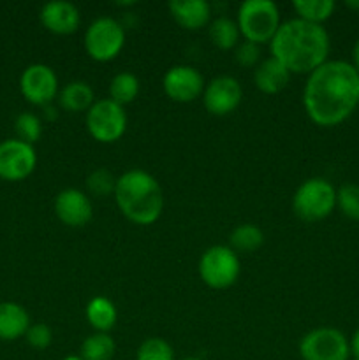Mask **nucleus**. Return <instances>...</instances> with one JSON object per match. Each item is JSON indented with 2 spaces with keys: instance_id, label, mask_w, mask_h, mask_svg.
Masks as SVG:
<instances>
[{
  "instance_id": "412c9836",
  "label": "nucleus",
  "mask_w": 359,
  "mask_h": 360,
  "mask_svg": "<svg viewBox=\"0 0 359 360\" xmlns=\"http://www.w3.org/2000/svg\"><path fill=\"white\" fill-rule=\"evenodd\" d=\"M210 39L218 49H234L239 44V28L234 20L227 16L215 18L210 23Z\"/></svg>"
},
{
  "instance_id": "5701e85b",
  "label": "nucleus",
  "mask_w": 359,
  "mask_h": 360,
  "mask_svg": "<svg viewBox=\"0 0 359 360\" xmlns=\"http://www.w3.org/2000/svg\"><path fill=\"white\" fill-rule=\"evenodd\" d=\"M292 7L298 13L299 20L322 25L324 21L333 16L336 4L333 0H294Z\"/></svg>"
},
{
  "instance_id": "a878e982",
  "label": "nucleus",
  "mask_w": 359,
  "mask_h": 360,
  "mask_svg": "<svg viewBox=\"0 0 359 360\" xmlns=\"http://www.w3.org/2000/svg\"><path fill=\"white\" fill-rule=\"evenodd\" d=\"M136 360H175V352L162 338H148L137 348Z\"/></svg>"
},
{
  "instance_id": "c85d7f7f",
  "label": "nucleus",
  "mask_w": 359,
  "mask_h": 360,
  "mask_svg": "<svg viewBox=\"0 0 359 360\" xmlns=\"http://www.w3.org/2000/svg\"><path fill=\"white\" fill-rule=\"evenodd\" d=\"M336 206L351 220H359V185L345 183L336 190Z\"/></svg>"
},
{
  "instance_id": "6ab92c4d",
  "label": "nucleus",
  "mask_w": 359,
  "mask_h": 360,
  "mask_svg": "<svg viewBox=\"0 0 359 360\" xmlns=\"http://www.w3.org/2000/svg\"><path fill=\"white\" fill-rule=\"evenodd\" d=\"M60 108L69 112L88 111L94 105V88L87 81H70L58 91Z\"/></svg>"
},
{
  "instance_id": "e433bc0d",
  "label": "nucleus",
  "mask_w": 359,
  "mask_h": 360,
  "mask_svg": "<svg viewBox=\"0 0 359 360\" xmlns=\"http://www.w3.org/2000/svg\"><path fill=\"white\" fill-rule=\"evenodd\" d=\"M182 360H203V359H199V357H185V359H182Z\"/></svg>"
},
{
  "instance_id": "c756f323",
  "label": "nucleus",
  "mask_w": 359,
  "mask_h": 360,
  "mask_svg": "<svg viewBox=\"0 0 359 360\" xmlns=\"http://www.w3.org/2000/svg\"><path fill=\"white\" fill-rule=\"evenodd\" d=\"M234 60L241 67H253L260 63V46L256 42L243 41L234 48Z\"/></svg>"
},
{
  "instance_id": "f03ea898",
  "label": "nucleus",
  "mask_w": 359,
  "mask_h": 360,
  "mask_svg": "<svg viewBox=\"0 0 359 360\" xmlns=\"http://www.w3.org/2000/svg\"><path fill=\"white\" fill-rule=\"evenodd\" d=\"M270 49L291 74H312L327 62L329 34L322 25L294 18L280 23Z\"/></svg>"
},
{
  "instance_id": "ddd939ff",
  "label": "nucleus",
  "mask_w": 359,
  "mask_h": 360,
  "mask_svg": "<svg viewBox=\"0 0 359 360\" xmlns=\"http://www.w3.org/2000/svg\"><path fill=\"white\" fill-rule=\"evenodd\" d=\"M243 98L241 84L232 76H218L204 86L203 104L208 112L225 116L234 111Z\"/></svg>"
},
{
  "instance_id": "1a4fd4ad",
  "label": "nucleus",
  "mask_w": 359,
  "mask_h": 360,
  "mask_svg": "<svg viewBox=\"0 0 359 360\" xmlns=\"http://www.w3.org/2000/svg\"><path fill=\"white\" fill-rule=\"evenodd\" d=\"M299 355L303 360H348L351 345L341 330L319 327L303 336Z\"/></svg>"
},
{
  "instance_id": "473e14b6",
  "label": "nucleus",
  "mask_w": 359,
  "mask_h": 360,
  "mask_svg": "<svg viewBox=\"0 0 359 360\" xmlns=\"http://www.w3.org/2000/svg\"><path fill=\"white\" fill-rule=\"evenodd\" d=\"M352 65H354V69L359 72V39L355 41L354 49H352Z\"/></svg>"
},
{
  "instance_id": "bb28decb",
  "label": "nucleus",
  "mask_w": 359,
  "mask_h": 360,
  "mask_svg": "<svg viewBox=\"0 0 359 360\" xmlns=\"http://www.w3.org/2000/svg\"><path fill=\"white\" fill-rule=\"evenodd\" d=\"M14 129H16L18 139L32 144V146L41 139L42 123L41 118L34 115V112H21V115H18L16 122H14Z\"/></svg>"
},
{
  "instance_id": "20e7f679",
  "label": "nucleus",
  "mask_w": 359,
  "mask_h": 360,
  "mask_svg": "<svg viewBox=\"0 0 359 360\" xmlns=\"http://www.w3.org/2000/svg\"><path fill=\"white\" fill-rule=\"evenodd\" d=\"M238 28L245 41L271 42L280 27V11L271 0H245L238 9Z\"/></svg>"
},
{
  "instance_id": "2f4dec72",
  "label": "nucleus",
  "mask_w": 359,
  "mask_h": 360,
  "mask_svg": "<svg viewBox=\"0 0 359 360\" xmlns=\"http://www.w3.org/2000/svg\"><path fill=\"white\" fill-rule=\"evenodd\" d=\"M348 345H351V354L354 355V359H359V327H358V330L352 334Z\"/></svg>"
},
{
  "instance_id": "72a5a7b5",
  "label": "nucleus",
  "mask_w": 359,
  "mask_h": 360,
  "mask_svg": "<svg viewBox=\"0 0 359 360\" xmlns=\"http://www.w3.org/2000/svg\"><path fill=\"white\" fill-rule=\"evenodd\" d=\"M44 109H46V112H48V118H53L55 120L56 118V109L53 108L51 104H48V105H44Z\"/></svg>"
},
{
  "instance_id": "aec40b11",
  "label": "nucleus",
  "mask_w": 359,
  "mask_h": 360,
  "mask_svg": "<svg viewBox=\"0 0 359 360\" xmlns=\"http://www.w3.org/2000/svg\"><path fill=\"white\" fill-rule=\"evenodd\" d=\"M118 313L115 304L104 295H97L87 306V320L97 333H109L115 327Z\"/></svg>"
},
{
  "instance_id": "dca6fc26",
  "label": "nucleus",
  "mask_w": 359,
  "mask_h": 360,
  "mask_svg": "<svg viewBox=\"0 0 359 360\" xmlns=\"http://www.w3.org/2000/svg\"><path fill=\"white\" fill-rule=\"evenodd\" d=\"M169 11L180 27L199 30L210 23L211 6L206 0H171Z\"/></svg>"
},
{
  "instance_id": "c9c22d12",
  "label": "nucleus",
  "mask_w": 359,
  "mask_h": 360,
  "mask_svg": "<svg viewBox=\"0 0 359 360\" xmlns=\"http://www.w3.org/2000/svg\"><path fill=\"white\" fill-rule=\"evenodd\" d=\"M62 360H84L81 355H67V357H63Z\"/></svg>"
},
{
  "instance_id": "f257e3e1",
  "label": "nucleus",
  "mask_w": 359,
  "mask_h": 360,
  "mask_svg": "<svg viewBox=\"0 0 359 360\" xmlns=\"http://www.w3.org/2000/svg\"><path fill=\"white\" fill-rule=\"evenodd\" d=\"M303 105L308 118L320 127L345 122L359 105V72L351 62L327 60L308 74Z\"/></svg>"
},
{
  "instance_id": "4be33fe9",
  "label": "nucleus",
  "mask_w": 359,
  "mask_h": 360,
  "mask_svg": "<svg viewBox=\"0 0 359 360\" xmlns=\"http://www.w3.org/2000/svg\"><path fill=\"white\" fill-rule=\"evenodd\" d=\"M115 352V340L108 333H94L81 343L80 355L84 360H113Z\"/></svg>"
},
{
  "instance_id": "4c0bfd02",
  "label": "nucleus",
  "mask_w": 359,
  "mask_h": 360,
  "mask_svg": "<svg viewBox=\"0 0 359 360\" xmlns=\"http://www.w3.org/2000/svg\"><path fill=\"white\" fill-rule=\"evenodd\" d=\"M352 360H359V359H352Z\"/></svg>"
},
{
  "instance_id": "b1692460",
  "label": "nucleus",
  "mask_w": 359,
  "mask_h": 360,
  "mask_svg": "<svg viewBox=\"0 0 359 360\" xmlns=\"http://www.w3.org/2000/svg\"><path fill=\"white\" fill-rule=\"evenodd\" d=\"M264 232L253 224H241L229 236V245L234 252H256L263 246Z\"/></svg>"
},
{
  "instance_id": "9b49d317",
  "label": "nucleus",
  "mask_w": 359,
  "mask_h": 360,
  "mask_svg": "<svg viewBox=\"0 0 359 360\" xmlns=\"http://www.w3.org/2000/svg\"><path fill=\"white\" fill-rule=\"evenodd\" d=\"M37 165V155L32 144L20 139L0 143V178L6 181H20L28 178Z\"/></svg>"
},
{
  "instance_id": "0eeeda50",
  "label": "nucleus",
  "mask_w": 359,
  "mask_h": 360,
  "mask_svg": "<svg viewBox=\"0 0 359 360\" xmlns=\"http://www.w3.org/2000/svg\"><path fill=\"white\" fill-rule=\"evenodd\" d=\"M84 51L95 62L116 58L125 46V28L115 18L102 16L88 25L84 32Z\"/></svg>"
},
{
  "instance_id": "39448f33",
  "label": "nucleus",
  "mask_w": 359,
  "mask_h": 360,
  "mask_svg": "<svg viewBox=\"0 0 359 360\" xmlns=\"http://www.w3.org/2000/svg\"><path fill=\"white\" fill-rule=\"evenodd\" d=\"M336 207V190L327 179L310 178L303 181L292 197V210L301 220L319 221Z\"/></svg>"
},
{
  "instance_id": "f704fd0d",
  "label": "nucleus",
  "mask_w": 359,
  "mask_h": 360,
  "mask_svg": "<svg viewBox=\"0 0 359 360\" xmlns=\"http://www.w3.org/2000/svg\"><path fill=\"white\" fill-rule=\"evenodd\" d=\"M345 6L351 7V9H359V0H347Z\"/></svg>"
},
{
  "instance_id": "7ed1b4c3",
  "label": "nucleus",
  "mask_w": 359,
  "mask_h": 360,
  "mask_svg": "<svg viewBox=\"0 0 359 360\" xmlns=\"http://www.w3.org/2000/svg\"><path fill=\"white\" fill-rule=\"evenodd\" d=\"M115 200L123 217L136 225H151L164 211V192L146 171L130 169L116 178Z\"/></svg>"
},
{
  "instance_id": "2eb2a0df",
  "label": "nucleus",
  "mask_w": 359,
  "mask_h": 360,
  "mask_svg": "<svg viewBox=\"0 0 359 360\" xmlns=\"http://www.w3.org/2000/svg\"><path fill=\"white\" fill-rule=\"evenodd\" d=\"M39 18H41L44 28L56 35L74 34L81 23L80 9L67 0H51V2L44 4Z\"/></svg>"
},
{
  "instance_id": "a211bd4d",
  "label": "nucleus",
  "mask_w": 359,
  "mask_h": 360,
  "mask_svg": "<svg viewBox=\"0 0 359 360\" xmlns=\"http://www.w3.org/2000/svg\"><path fill=\"white\" fill-rule=\"evenodd\" d=\"M30 327V316L16 302H0V340L14 341L25 336Z\"/></svg>"
},
{
  "instance_id": "423d86ee",
  "label": "nucleus",
  "mask_w": 359,
  "mask_h": 360,
  "mask_svg": "<svg viewBox=\"0 0 359 360\" xmlns=\"http://www.w3.org/2000/svg\"><path fill=\"white\" fill-rule=\"evenodd\" d=\"M241 264L231 246L215 245L201 255L199 276L213 290H225L238 281Z\"/></svg>"
},
{
  "instance_id": "393cba45",
  "label": "nucleus",
  "mask_w": 359,
  "mask_h": 360,
  "mask_svg": "<svg viewBox=\"0 0 359 360\" xmlns=\"http://www.w3.org/2000/svg\"><path fill=\"white\" fill-rule=\"evenodd\" d=\"M139 94V79L132 72H118L109 83V98L120 105L130 104Z\"/></svg>"
},
{
  "instance_id": "7c9ffc66",
  "label": "nucleus",
  "mask_w": 359,
  "mask_h": 360,
  "mask_svg": "<svg viewBox=\"0 0 359 360\" xmlns=\"http://www.w3.org/2000/svg\"><path fill=\"white\" fill-rule=\"evenodd\" d=\"M25 338H27L28 345L32 348H35V350H44V348H48L51 345L53 330L46 323H34V326L28 327Z\"/></svg>"
},
{
  "instance_id": "cd10ccee",
  "label": "nucleus",
  "mask_w": 359,
  "mask_h": 360,
  "mask_svg": "<svg viewBox=\"0 0 359 360\" xmlns=\"http://www.w3.org/2000/svg\"><path fill=\"white\" fill-rule=\"evenodd\" d=\"M115 186L116 178L106 167L94 169L87 178L88 192L94 197H97V199H102V197H108L111 193H115Z\"/></svg>"
},
{
  "instance_id": "4468645a",
  "label": "nucleus",
  "mask_w": 359,
  "mask_h": 360,
  "mask_svg": "<svg viewBox=\"0 0 359 360\" xmlns=\"http://www.w3.org/2000/svg\"><path fill=\"white\" fill-rule=\"evenodd\" d=\"M55 214L67 227H83L94 217V206L87 193L77 188H65L56 195Z\"/></svg>"
},
{
  "instance_id": "6e6552de",
  "label": "nucleus",
  "mask_w": 359,
  "mask_h": 360,
  "mask_svg": "<svg viewBox=\"0 0 359 360\" xmlns=\"http://www.w3.org/2000/svg\"><path fill=\"white\" fill-rule=\"evenodd\" d=\"M87 129L99 143H115L127 130L125 109L111 98L95 101L87 111Z\"/></svg>"
},
{
  "instance_id": "f3484780",
  "label": "nucleus",
  "mask_w": 359,
  "mask_h": 360,
  "mask_svg": "<svg viewBox=\"0 0 359 360\" xmlns=\"http://www.w3.org/2000/svg\"><path fill=\"white\" fill-rule=\"evenodd\" d=\"M289 79H291V72L273 56L260 60V63L253 70V83L263 94L267 95L280 94L287 86Z\"/></svg>"
},
{
  "instance_id": "f8f14e48",
  "label": "nucleus",
  "mask_w": 359,
  "mask_h": 360,
  "mask_svg": "<svg viewBox=\"0 0 359 360\" xmlns=\"http://www.w3.org/2000/svg\"><path fill=\"white\" fill-rule=\"evenodd\" d=\"M165 95L175 102H192L204 91V77L196 67L175 65L162 77Z\"/></svg>"
},
{
  "instance_id": "9d476101",
  "label": "nucleus",
  "mask_w": 359,
  "mask_h": 360,
  "mask_svg": "<svg viewBox=\"0 0 359 360\" xmlns=\"http://www.w3.org/2000/svg\"><path fill=\"white\" fill-rule=\"evenodd\" d=\"M20 90L30 104L44 108L58 95V77L49 65L32 63L21 74Z\"/></svg>"
}]
</instances>
